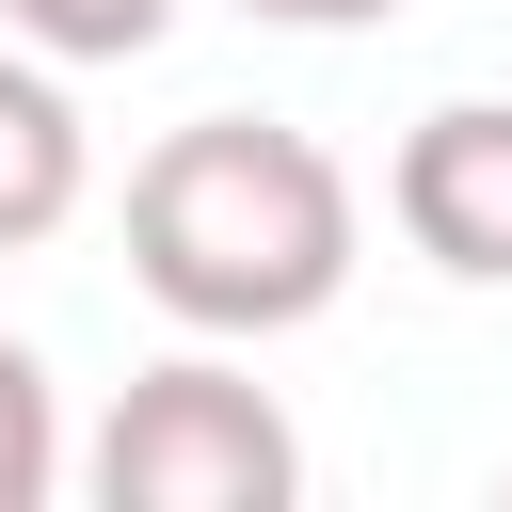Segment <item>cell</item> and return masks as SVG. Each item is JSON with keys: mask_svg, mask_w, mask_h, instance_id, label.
<instances>
[{"mask_svg": "<svg viewBox=\"0 0 512 512\" xmlns=\"http://www.w3.org/2000/svg\"><path fill=\"white\" fill-rule=\"evenodd\" d=\"M96 496L112 512H288L304 496V432L272 416V384H240L224 352H176L112 400L96 432Z\"/></svg>", "mask_w": 512, "mask_h": 512, "instance_id": "obj_2", "label": "cell"}, {"mask_svg": "<svg viewBox=\"0 0 512 512\" xmlns=\"http://www.w3.org/2000/svg\"><path fill=\"white\" fill-rule=\"evenodd\" d=\"M80 176H96V144H80V96H64V64L0 48V256L64 240V224H80Z\"/></svg>", "mask_w": 512, "mask_h": 512, "instance_id": "obj_4", "label": "cell"}, {"mask_svg": "<svg viewBox=\"0 0 512 512\" xmlns=\"http://www.w3.org/2000/svg\"><path fill=\"white\" fill-rule=\"evenodd\" d=\"M0 32L32 64H144L176 32V0H0Z\"/></svg>", "mask_w": 512, "mask_h": 512, "instance_id": "obj_5", "label": "cell"}, {"mask_svg": "<svg viewBox=\"0 0 512 512\" xmlns=\"http://www.w3.org/2000/svg\"><path fill=\"white\" fill-rule=\"evenodd\" d=\"M384 208H400V240H416L448 288H512V96L416 112L400 160H384Z\"/></svg>", "mask_w": 512, "mask_h": 512, "instance_id": "obj_3", "label": "cell"}, {"mask_svg": "<svg viewBox=\"0 0 512 512\" xmlns=\"http://www.w3.org/2000/svg\"><path fill=\"white\" fill-rule=\"evenodd\" d=\"M352 176L288 112H192L128 160V288L192 336H304L352 288Z\"/></svg>", "mask_w": 512, "mask_h": 512, "instance_id": "obj_1", "label": "cell"}, {"mask_svg": "<svg viewBox=\"0 0 512 512\" xmlns=\"http://www.w3.org/2000/svg\"><path fill=\"white\" fill-rule=\"evenodd\" d=\"M48 480H64V416H48V368L0 336V512H48Z\"/></svg>", "mask_w": 512, "mask_h": 512, "instance_id": "obj_6", "label": "cell"}, {"mask_svg": "<svg viewBox=\"0 0 512 512\" xmlns=\"http://www.w3.org/2000/svg\"><path fill=\"white\" fill-rule=\"evenodd\" d=\"M240 16H272V32H368V16H400V0H240Z\"/></svg>", "mask_w": 512, "mask_h": 512, "instance_id": "obj_7", "label": "cell"}]
</instances>
